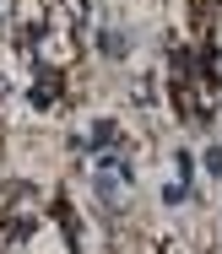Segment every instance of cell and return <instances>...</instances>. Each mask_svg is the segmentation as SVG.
Masks as SVG:
<instances>
[{"mask_svg": "<svg viewBox=\"0 0 222 254\" xmlns=\"http://www.w3.org/2000/svg\"><path fill=\"white\" fill-rule=\"evenodd\" d=\"M206 173H217V179H222V146H206Z\"/></svg>", "mask_w": 222, "mask_h": 254, "instance_id": "cell-4", "label": "cell"}, {"mask_svg": "<svg viewBox=\"0 0 222 254\" xmlns=\"http://www.w3.org/2000/svg\"><path fill=\"white\" fill-rule=\"evenodd\" d=\"M55 103H60V76H55V70H44L38 87H33V108H55Z\"/></svg>", "mask_w": 222, "mask_h": 254, "instance_id": "cell-1", "label": "cell"}, {"mask_svg": "<svg viewBox=\"0 0 222 254\" xmlns=\"http://www.w3.org/2000/svg\"><path fill=\"white\" fill-rule=\"evenodd\" d=\"M98 49L109 54V60H125V49H130V38H125V33H98Z\"/></svg>", "mask_w": 222, "mask_h": 254, "instance_id": "cell-3", "label": "cell"}, {"mask_svg": "<svg viewBox=\"0 0 222 254\" xmlns=\"http://www.w3.org/2000/svg\"><path fill=\"white\" fill-rule=\"evenodd\" d=\"M114 135H119V130H114V119H98V125H92V135H87V146H92V152H103V146H114Z\"/></svg>", "mask_w": 222, "mask_h": 254, "instance_id": "cell-2", "label": "cell"}]
</instances>
